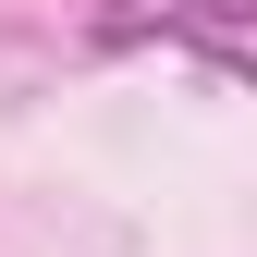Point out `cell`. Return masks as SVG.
<instances>
[{"mask_svg":"<svg viewBox=\"0 0 257 257\" xmlns=\"http://www.w3.org/2000/svg\"><path fill=\"white\" fill-rule=\"evenodd\" d=\"M98 49H196L208 86H245V0H110Z\"/></svg>","mask_w":257,"mask_h":257,"instance_id":"obj_1","label":"cell"}]
</instances>
